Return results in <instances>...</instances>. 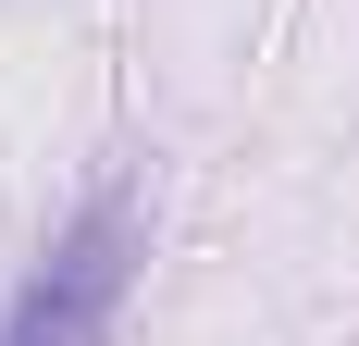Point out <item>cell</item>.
Instances as JSON below:
<instances>
[{
  "instance_id": "obj_1",
  "label": "cell",
  "mask_w": 359,
  "mask_h": 346,
  "mask_svg": "<svg viewBox=\"0 0 359 346\" xmlns=\"http://www.w3.org/2000/svg\"><path fill=\"white\" fill-rule=\"evenodd\" d=\"M124 284H137V198H124V186H100V198L50 235V260L25 272V297H13L0 346H111Z\"/></svg>"
}]
</instances>
